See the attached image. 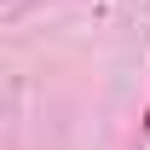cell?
<instances>
[{
    "label": "cell",
    "instance_id": "cell-1",
    "mask_svg": "<svg viewBox=\"0 0 150 150\" xmlns=\"http://www.w3.org/2000/svg\"><path fill=\"white\" fill-rule=\"evenodd\" d=\"M139 127H150V104H144V121H139Z\"/></svg>",
    "mask_w": 150,
    "mask_h": 150
}]
</instances>
